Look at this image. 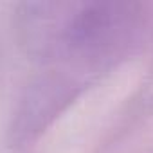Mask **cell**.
I'll return each instance as SVG.
<instances>
[{
	"label": "cell",
	"mask_w": 153,
	"mask_h": 153,
	"mask_svg": "<svg viewBox=\"0 0 153 153\" xmlns=\"http://www.w3.org/2000/svg\"><path fill=\"white\" fill-rule=\"evenodd\" d=\"M149 27L140 2H18L13 31L36 67L101 83L139 52Z\"/></svg>",
	"instance_id": "obj_1"
}]
</instances>
